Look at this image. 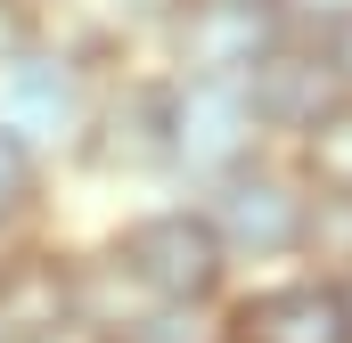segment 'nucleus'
I'll list each match as a JSON object with an SVG mask.
<instances>
[{"label": "nucleus", "mask_w": 352, "mask_h": 343, "mask_svg": "<svg viewBox=\"0 0 352 343\" xmlns=\"http://www.w3.org/2000/svg\"><path fill=\"white\" fill-rule=\"evenodd\" d=\"M98 246L115 254V270L131 278L140 303H221L238 286L213 221L197 213V196H173V188L115 204L107 229H98Z\"/></svg>", "instance_id": "nucleus-1"}, {"label": "nucleus", "mask_w": 352, "mask_h": 343, "mask_svg": "<svg viewBox=\"0 0 352 343\" xmlns=\"http://www.w3.org/2000/svg\"><path fill=\"white\" fill-rule=\"evenodd\" d=\"M107 343H230V294L221 303H140Z\"/></svg>", "instance_id": "nucleus-12"}, {"label": "nucleus", "mask_w": 352, "mask_h": 343, "mask_svg": "<svg viewBox=\"0 0 352 343\" xmlns=\"http://www.w3.org/2000/svg\"><path fill=\"white\" fill-rule=\"evenodd\" d=\"M25 41H41V25H33L25 8H8V0H0V66H8V58H16Z\"/></svg>", "instance_id": "nucleus-15"}, {"label": "nucleus", "mask_w": 352, "mask_h": 343, "mask_svg": "<svg viewBox=\"0 0 352 343\" xmlns=\"http://www.w3.org/2000/svg\"><path fill=\"white\" fill-rule=\"evenodd\" d=\"M263 123L246 74H164V188L197 196L205 180H221L230 164L263 156Z\"/></svg>", "instance_id": "nucleus-5"}, {"label": "nucleus", "mask_w": 352, "mask_h": 343, "mask_svg": "<svg viewBox=\"0 0 352 343\" xmlns=\"http://www.w3.org/2000/svg\"><path fill=\"white\" fill-rule=\"evenodd\" d=\"M278 16H287V33H328L352 16V0H278Z\"/></svg>", "instance_id": "nucleus-14"}, {"label": "nucleus", "mask_w": 352, "mask_h": 343, "mask_svg": "<svg viewBox=\"0 0 352 343\" xmlns=\"http://www.w3.org/2000/svg\"><path fill=\"white\" fill-rule=\"evenodd\" d=\"M66 188H107L115 204L164 188V66L156 58H115L98 74L82 147L66 164Z\"/></svg>", "instance_id": "nucleus-2"}, {"label": "nucleus", "mask_w": 352, "mask_h": 343, "mask_svg": "<svg viewBox=\"0 0 352 343\" xmlns=\"http://www.w3.org/2000/svg\"><path fill=\"white\" fill-rule=\"evenodd\" d=\"M74 319V229L50 221L16 246H0V335L25 343Z\"/></svg>", "instance_id": "nucleus-8"}, {"label": "nucleus", "mask_w": 352, "mask_h": 343, "mask_svg": "<svg viewBox=\"0 0 352 343\" xmlns=\"http://www.w3.org/2000/svg\"><path fill=\"white\" fill-rule=\"evenodd\" d=\"M303 41L320 49V66H328V82H336V90L352 98V16H344V25H328V33H303Z\"/></svg>", "instance_id": "nucleus-13"}, {"label": "nucleus", "mask_w": 352, "mask_h": 343, "mask_svg": "<svg viewBox=\"0 0 352 343\" xmlns=\"http://www.w3.org/2000/svg\"><path fill=\"white\" fill-rule=\"evenodd\" d=\"M295 172H303V188L311 196H328V204H352V98H336L295 147Z\"/></svg>", "instance_id": "nucleus-11"}, {"label": "nucleus", "mask_w": 352, "mask_h": 343, "mask_svg": "<svg viewBox=\"0 0 352 343\" xmlns=\"http://www.w3.org/2000/svg\"><path fill=\"white\" fill-rule=\"evenodd\" d=\"M0 343H8V335H0Z\"/></svg>", "instance_id": "nucleus-19"}, {"label": "nucleus", "mask_w": 352, "mask_h": 343, "mask_svg": "<svg viewBox=\"0 0 352 343\" xmlns=\"http://www.w3.org/2000/svg\"><path fill=\"white\" fill-rule=\"evenodd\" d=\"M98 74H107V58H90V49L58 41V33L25 41L0 66V131L25 139L41 164L66 180L74 147H82V123H90V98H98Z\"/></svg>", "instance_id": "nucleus-4"}, {"label": "nucleus", "mask_w": 352, "mask_h": 343, "mask_svg": "<svg viewBox=\"0 0 352 343\" xmlns=\"http://www.w3.org/2000/svg\"><path fill=\"white\" fill-rule=\"evenodd\" d=\"M246 98H254V123H263V139L270 147H295L344 90L328 82V66H320V49L303 41V33H287L278 49H270L263 66L246 74Z\"/></svg>", "instance_id": "nucleus-9"}, {"label": "nucleus", "mask_w": 352, "mask_h": 343, "mask_svg": "<svg viewBox=\"0 0 352 343\" xmlns=\"http://www.w3.org/2000/svg\"><path fill=\"white\" fill-rule=\"evenodd\" d=\"M8 8H25V16H33V25H41V33H50V25H58V16H66V8H74V0H8Z\"/></svg>", "instance_id": "nucleus-17"}, {"label": "nucleus", "mask_w": 352, "mask_h": 343, "mask_svg": "<svg viewBox=\"0 0 352 343\" xmlns=\"http://www.w3.org/2000/svg\"><path fill=\"white\" fill-rule=\"evenodd\" d=\"M25 343H107V335L82 327V319H66V327H41V335H25Z\"/></svg>", "instance_id": "nucleus-16"}, {"label": "nucleus", "mask_w": 352, "mask_h": 343, "mask_svg": "<svg viewBox=\"0 0 352 343\" xmlns=\"http://www.w3.org/2000/svg\"><path fill=\"white\" fill-rule=\"evenodd\" d=\"M336 286H344V319H352V270H344V278H336Z\"/></svg>", "instance_id": "nucleus-18"}, {"label": "nucleus", "mask_w": 352, "mask_h": 343, "mask_svg": "<svg viewBox=\"0 0 352 343\" xmlns=\"http://www.w3.org/2000/svg\"><path fill=\"white\" fill-rule=\"evenodd\" d=\"M197 213L213 221V237H221L230 270L254 278V270H287V261L303 254L311 188H303V172H295L287 147H263V156L230 164L221 180H205V188H197Z\"/></svg>", "instance_id": "nucleus-3"}, {"label": "nucleus", "mask_w": 352, "mask_h": 343, "mask_svg": "<svg viewBox=\"0 0 352 343\" xmlns=\"http://www.w3.org/2000/svg\"><path fill=\"white\" fill-rule=\"evenodd\" d=\"M278 41H287L278 0H173L156 33V66L164 74H254Z\"/></svg>", "instance_id": "nucleus-6"}, {"label": "nucleus", "mask_w": 352, "mask_h": 343, "mask_svg": "<svg viewBox=\"0 0 352 343\" xmlns=\"http://www.w3.org/2000/svg\"><path fill=\"white\" fill-rule=\"evenodd\" d=\"M58 172L41 164L25 139H8L0 131V246H16V237H33V229H50L58 221Z\"/></svg>", "instance_id": "nucleus-10"}, {"label": "nucleus", "mask_w": 352, "mask_h": 343, "mask_svg": "<svg viewBox=\"0 0 352 343\" xmlns=\"http://www.w3.org/2000/svg\"><path fill=\"white\" fill-rule=\"evenodd\" d=\"M230 343H352L344 286L328 270H254L230 286Z\"/></svg>", "instance_id": "nucleus-7"}]
</instances>
